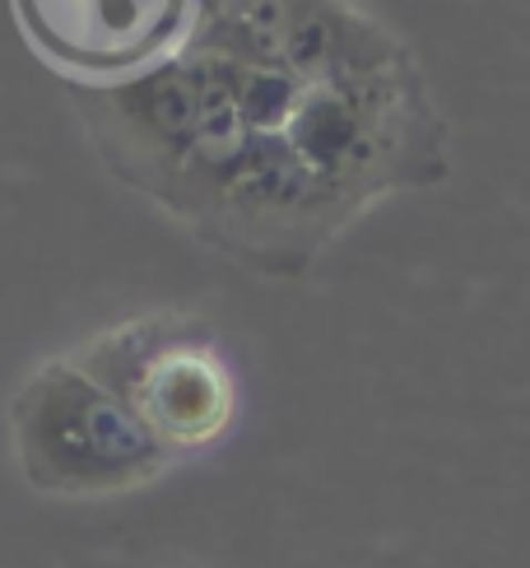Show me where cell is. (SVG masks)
Instances as JSON below:
<instances>
[{
  "mask_svg": "<svg viewBox=\"0 0 530 568\" xmlns=\"http://www.w3.org/2000/svg\"><path fill=\"white\" fill-rule=\"evenodd\" d=\"M70 103L108 173L154 205L205 145V70L191 47L126 80L70 84Z\"/></svg>",
  "mask_w": 530,
  "mask_h": 568,
  "instance_id": "obj_5",
  "label": "cell"
},
{
  "mask_svg": "<svg viewBox=\"0 0 530 568\" xmlns=\"http://www.w3.org/2000/svg\"><path fill=\"white\" fill-rule=\"evenodd\" d=\"M312 6L317 0H214L201 14V29L191 38V47L233 57V61L279 65L288 38H294V29Z\"/></svg>",
  "mask_w": 530,
  "mask_h": 568,
  "instance_id": "obj_7",
  "label": "cell"
},
{
  "mask_svg": "<svg viewBox=\"0 0 530 568\" xmlns=\"http://www.w3.org/2000/svg\"><path fill=\"white\" fill-rule=\"evenodd\" d=\"M159 205L201 243L261 275H303L364 215V205L322 182L284 135H243L196 154Z\"/></svg>",
  "mask_w": 530,
  "mask_h": 568,
  "instance_id": "obj_1",
  "label": "cell"
},
{
  "mask_svg": "<svg viewBox=\"0 0 530 568\" xmlns=\"http://www.w3.org/2000/svg\"><path fill=\"white\" fill-rule=\"evenodd\" d=\"M19 33L70 84H108L182 57L205 0H10Z\"/></svg>",
  "mask_w": 530,
  "mask_h": 568,
  "instance_id": "obj_6",
  "label": "cell"
},
{
  "mask_svg": "<svg viewBox=\"0 0 530 568\" xmlns=\"http://www.w3.org/2000/svg\"><path fill=\"white\" fill-rule=\"evenodd\" d=\"M70 359L122 400L173 457L220 443L237 415V387L220 341L196 317H131Z\"/></svg>",
  "mask_w": 530,
  "mask_h": 568,
  "instance_id": "obj_4",
  "label": "cell"
},
{
  "mask_svg": "<svg viewBox=\"0 0 530 568\" xmlns=\"http://www.w3.org/2000/svg\"><path fill=\"white\" fill-rule=\"evenodd\" d=\"M284 140L322 182L364 210L447 173V126L415 57L368 75L307 84Z\"/></svg>",
  "mask_w": 530,
  "mask_h": 568,
  "instance_id": "obj_2",
  "label": "cell"
},
{
  "mask_svg": "<svg viewBox=\"0 0 530 568\" xmlns=\"http://www.w3.org/2000/svg\"><path fill=\"white\" fill-rule=\"evenodd\" d=\"M10 443L19 476L57 499L126 494L177 462L75 359H52L23 377L10 400Z\"/></svg>",
  "mask_w": 530,
  "mask_h": 568,
  "instance_id": "obj_3",
  "label": "cell"
}]
</instances>
